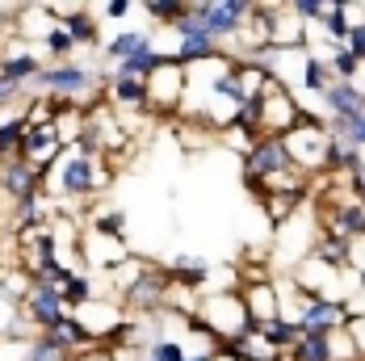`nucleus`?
Returning <instances> with one entry per match:
<instances>
[{
  "label": "nucleus",
  "mask_w": 365,
  "mask_h": 361,
  "mask_svg": "<svg viewBox=\"0 0 365 361\" xmlns=\"http://www.w3.org/2000/svg\"><path fill=\"white\" fill-rule=\"evenodd\" d=\"M344 46H349V55H353V59H357V63L365 68V21H357V26L349 30V38H344Z\"/></svg>",
  "instance_id": "34"
},
{
  "label": "nucleus",
  "mask_w": 365,
  "mask_h": 361,
  "mask_svg": "<svg viewBox=\"0 0 365 361\" xmlns=\"http://www.w3.org/2000/svg\"><path fill=\"white\" fill-rule=\"evenodd\" d=\"M185 357H189V345H185L181 336H168V332H164L160 340L147 345V353L139 361H185Z\"/></svg>",
  "instance_id": "25"
},
{
  "label": "nucleus",
  "mask_w": 365,
  "mask_h": 361,
  "mask_svg": "<svg viewBox=\"0 0 365 361\" xmlns=\"http://www.w3.org/2000/svg\"><path fill=\"white\" fill-rule=\"evenodd\" d=\"M260 336L277 349V353H290L294 345H298V336H302V327L298 320H286V315H277V320H269V324H260Z\"/></svg>",
  "instance_id": "23"
},
{
  "label": "nucleus",
  "mask_w": 365,
  "mask_h": 361,
  "mask_svg": "<svg viewBox=\"0 0 365 361\" xmlns=\"http://www.w3.org/2000/svg\"><path fill=\"white\" fill-rule=\"evenodd\" d=\"M185 361H215V349H189Z\"/></svg>",
  "instance_id": "39"
},
{
  "label": "nucleus",
  "mask_w": 365,
  "mask_h": 361,
  "mask_svg": "<svg viewBox=\"0 0 365 361\" xmlns=\"http://www.w3.org/2000/svg\"><path fill=\"white\" fill-rule=\"evenodd\" d=\"M256 109H260V135H269V139L290 135L294 126L302 122V106H298V97H294L286 84H277V80L264 84V93H260Z\"/></svg>",
  "instance_id": "7"
},
{
  "label": "nucleus",
  "mask_w": 365,
  "mask_h": 361,
  "mask_svg": "<svg viewBox=\"0 0 365 361\" xmlns=\"http://www.w3.org/2000/svg\"><path fill=\"white\" fill-rule=\"evenodd\" d=\"M319 106H324V126L328 122H340V118H353V113H361L365 101H361V88L353 84V80H331V88L319 97Z\"/></svg>",
  "instance_id": "17"
},
{
  "label": "nucleus",
  "mask_w": 365,
  "mask_h": 361,
  "mask_svg": "<svg viewBox=\"0 0 365 361\" xmlns=\"http://www.w3.org/2000/svg\"><path fill=\"white\" fill-rule=\"evenodd\" d=\"M68 361H122V357L113 353L110 345H84V349H76Z\"/></svg>",
  "instance_id": "32"
},
{
  "label": "nucleus",
  "mask_w": 365,
  "mask_h": 361,
  "mask_svg": "<svg viewBox=\"0 0 365 361\" xmlns=\"http://www.w3.org/2000/svg\"><path fill=\"white\" fill-rule=\"evenodd\" d=\"M113 180V168L106 156H80V151H63L51 168H46V177H42V189H46V198L59 206V202H88V198H97V193H106Z\"/></svg>",
  "instance_id": "1"
},
{
  "label": "nucleus",
  "mask_w": 365,
  "mask_h": 361,
  "mask_svg": "<svg viewBox=\"0 0 365 361\" xmlns=\"http://www.w3.org/2000/svg\"><path fill=\"white\" fill-rule=\"evenodd\" d=\"M93 13H97V21H101V17H106V21H122L126 13H135V0H101Z\"/></svg>",
  "instance_id": "31"
},
{
  "label": "nucleus",
  "mask_w": 365,
  "mask_h": 361,
  "mask_svg": "<svg viewBox=\"0 0 365 361\" xmlns=\"http://www.w3.org/2000/svg\"><path fill=\"white\" fill-rule=\"evenodd\" d=\"M294 320H298L302 332H344L349 320H353V311L340 298H302Z\"/></svg>",
  "instance_id": "13"
},
{
  "label": "nucleus",
  "mask_w": 365,
  "mask_h": 361,
  "mask_svg": "<svg viewBox=\"0 0 365 361\" xmlns=\"http://www.w3.org/2000/svg\"><path fill=\"white\" fill-rule=\"evenodd\" d=\"M42 68H46V63H42V55L34 51V42H26V38H17L13 30H9V38L0 42V76L26 88V84L38 80Z\"/></svg>",
  "instance_id": "12"
},
{
  "label": "nucleus",
  "mask_w": 365,
  "mask_h": 361,
  "mask_svg": "<svg viewBox=\"0 0 365 361\" xmlns=\"http://www.w3.org/2000/svg\"><path fill=\"white\" fill-rule=\"evenodd\" d=\"M328 135L331 139H344L349 147L365 151V109L353 113V118H340V122H328Z\"/></svg>",
  "instance_id": "24"
},
{
  "label": "nucleus",
  "mask_w": 365,
  "mask_h": 361,
  "mask_svg": "<svg viewBox=\"0 0 365 361\" xmlns=\"http://www.w3.org/2000/svg\"><path fill=\"white\" fill-rule=\"evenodd\" d=\"M42 51L51 55V63H68V59H72V55L80 51V46L72 42V34H68V30H59V26H55L51 34L42 38Z\"/></svg>",
  "instance_id": "28"
},
{
  "label": "nucleus",
  "mask_w": 365,
  "mask_h": 361,
  "mask_svg": "<svg viewBox=\"0 0 365 361\" xmlns=\"http://www.w3.org/2000/svg\"><path fill=\"white\" fill-rule=\"evenodd\" d=\"M256 0H197V13H202V26L215 42H235V38L248 30L252 21Z\"/></svg>",
  "instance_id": "6"
},
{
  "label": "nucleus",
  "mask_w": 365,
  "mask_h": 361,
  "mask_svg": "<svg viewBox=\"0 0 365 361\" xmlns=\"http://www.w3.org/2000/svg\"><path fill=\"white\" fill-rule=\"evenodd\" d=\"M353 84H357V88H361V101H365V68H361V76H357V80H353Z\"/></svg>",
  "instance_id": "40"
},
{
  "label": "nucleus",
  "mask_w": 365,
  "mask_h": 361,
  "mask_svg": "<svg viewBox=\"0 0 365 361\" xmlns=\"http://www.w3.org/2000/svg\"><path fill=\"white\" fill-rule=\"evenodd\" d=\"M349 273L365 278V235H353L349 240Z\"/></svg>",
  "instance_id": "33"
},
{
  "label": "nucleus",
  "mask_w": 365,
  "mask_h": 361,
  "mask_svg": "<svg viewBox=\"0 0 365 361\" xmlns=\"http://www.w3.org/2000/svg\"><path fill=\"white\" fill-rule=\"evenodd\" d=\"M331 68H328V59L324 55H315L311 46L302 51V63H298V76H294V97L298 93H311V97H324L331 88Z\"/></svg>",
  "instance_id": "18"
},
{
  "label": "nucleus",
  "mask_w": 365,
  "mask_h": 361,
  "mask_svg": "<svg viewBox=\"0 0 365 361\" xmlns=\"http://www.w3.org/2000/svg\"><path fill=\"white\" fill-rule=\"evenodd\" d=\"M21 135H26V106L0 109V164L17 156V147H21Z\"/></svg>",
  "instance_id": "20"
},
{
  "label": "nucleus",
  "mask_w": 365,
  "mask_h": 361,
  "mask_svg": "<svg viewBox=\"0 0 365 361\" xmlns=\"http://www.w3.org/2000/svg\"><path fill=\"white\" fill-rule=\"evenodd\" d=\"M151 46H155V38L147 34V30H122V34H113V38L101 42V55L110 59V68H118V63L143 55V51H151Z\"/></svg>",
  "instance_id": "19"
},
{
  "label": "nucleus",
  "mask_w": 365,
  "mask_h": 361,
  "mask_svg": "<svg viewBox=\"0 0 365 361\" xmlns=\"http://www.w3.org/2000/svg\"><path fill=\"white\" fill-rule=\"evenodd\" d=\"M59 294H63V302H68V311H72L80 302L97 298V282H93L88 269H63V273H59Z\"/></svg>",
  "instance_id": "21"
},
{
  "label": "nucleus",
  "mask_w": 365,
  "mask_h": 361,
  "mask_svg": "<svg viewBox=\"0 0 365 361\" xmlns=\"http://www.w3.org/2000/svg\"><path fill=\"white\" fill-rule=\"evenodd\" d=\"M17 156H21L26 164H34L38 173H46V168L63 156V143L55 139V126H26Z\"/></svg>",
  "instance_id": "16"
},
{
  "label": "nucleus",
  "mask_w": 365,
  "mask_h": 361,
  "mask_svg": "<svg viewBox=\"0 0 365 361\" xmlns=\"http://www.w3.org/2000/svg\"><path fill=\"white\" fill-rule=\"evenodd\" d=\"M42 177L46 173H38L34 164H26L21 156H13V160L0 164V193L13 198V202H26V198L42 193Z\"/></svg>",
  "instance_id": "15"
},
{
  "label": "nucleus",
  "mask_w": 365,
  "mask_h": 361,
  "mask_svg": "<svg viewBox=\"0 0 365 361\" xmlns=\"http://www.w3.org/2000/svg\"><path fill=\"white\" fill-rule=\"evenodd\" d=\"M17 315L26 320V324L34 327V332H46L51 324H59L63 315H68V302H63V294H59V286H51V282H42V278H34V286H30V294L17 302Z\"/></svg>",
  "instance_id": "10"
},
{
  "label": "nucleus",
  "mask_w": 365,
  "mask_h": 361,
  "mask_svg": "<svg viewBox=\"0 0 365 361\" xmlns=\"http://www.w3.org/2000/svg\"><path fill=\"white\" fill-rule=\"evenodd\" d=\"M185 9H189V0H147V4H139V13H147L155 26H173Z\"/></svg>",
  "instance_id": "27"
},
{
  "label": "nucleus",
  "mask_w": 365,
  "mask_h": 361,
  "mask_svg": "<svg viewBox=\"0 0 365 361\" xmlns=\"http://www.w3.org/2000/svg\"><path fill=\"white\" fill-rule=\"evenodd\" d=\"M290 13L302 26H319L324 13H328V0H290Z\"/></svg>",
  "instance_id": "30"
},
{
  "label": "nucleus",
  "mask_w": 365,
  "mask_h": 361,
  "mask_svg": "<svg viewBox=\"0 0 365 361\" xmlns=\"http://www.w3.org/2000/svg\"><path fill=\"white\" fill-rule=\"evenodd\" d=\"M42 336H46L51 345H59V349H63L68 357H72L76 349H84V345H93V340L84 336V327H80V324H76V320H72V311H68V315H63L59 324H51V327H46V332H42Z\"/></svg>",
  "instance_id": "22"
},
{
  "label": "nucleus",
  "mask_w": 365,
  "mask_h": 361,
  "mask_svg": "<svg viewBox=\"0 0 365 361\" xmlns=\"http://www.w3.org/2000/svg\"><path fill=\"white\" fill-rule=\"evenodd\" d=\"M0 361H21V340H0Z\"/></svg>",
  "instance_id": "37"
},
{
  "label": "nucleus",
  "mask_w": 365,
  "mask_h": 361,
  "mask_svg": "<svg viewBox=\"0 0 365 361\" xmlns=\"http://www.w3.org/2000/svg\"><path fill=\"white\" fill-rule=\"evenodd\" d=\"M197 320H202V327L210 336H219V340H235V336H244L252 327L240 290H206L202 294V307H197Z\"/></svg>",
  "instance_id": "4"
},
{
  "label": "nucleus",
  "mask_w": 365,
  "mask_h": 361,
  "mask_svg": "<svg viewBox=\"0 0 365 361\" xmlns=\"http://www.w3.org/2000/svg\"><path fill=\"white\" fill-rule=\"evenodd\" d=\"M185 88H189V72L168 55L155 72L147 76V109H151V118H160V113H181Z\"/></svg>",
  "instance_id": "8"
},
{
  "label": "nucleus",
  "mask_w": 365,
  "mask_h": 361,
  "mask_svg": "<svg viewBox=\"0 0 365 361\" xmlns=\"http://www.w3.org/2000/svg\"><path fill=\"white\" fill-rule=\"evenodd\" d=\"M315 260H324L331 269H349V244L344 240H331V235H319L315 240V248H311Z\"/></svg>",
  "instance_id": "26"
},
{
  "label": "nucleus",
  "mask_w": 365,
  "mask_h": 361,
  "mask_svg": "<svg viewBox=\"0 0 365 361\" xmlns=\"http://www.w3.org/2000/svg\"><path fill=\"white\" fill-rule=\"evenodd\" d=\"M290 156H286V143L282 139H269V135H260L248 151H244V180L248 185H264L269 177H282V173H290Z\"/></svg>",
  "instance_id": "11"
},
{
  "label": "nucleus",
  "mask_w": 365,
  "mask_h": 361,
  "mask_svg": "<svg viewBox=\"0 0 365 361\" xmlns=\"http://www.w3.org/2000/svg\"><path fill=\"white\" fill-rule=\"evenodd\" d=\"M349 193H353V198H357V202L365 206V168H361V173H353V177H349Z\"/></svg>",
  "instance_id": "38"
},
{
  "label": "nucleus",
  "mask_w": 365,
  "mask_h": 361,
  "mask_svg": "<svg viewBox=\"0 0 365 361\" xmlns=\"http://www.w3.org/2000/svg\"><path fill=\"white\" fill-rule=\"evenodd\" d=\"M46 9H51L55 26L72 34L76 46H97V26L101 21H97V13L88 4H46Z\"/></svg>",
  "instance_id": "14"
},
{
  "label": "nucleus",
  "mask_w": 365,
  "mask_h": 361,
  "mask_svg": "<svg viewBox=\"0 0 365 361\" xmlns=\"http://www.w3.org/2000/svg\"><path fill=\"white\" fill-rule=\"evenodd\" d=\"M328 139H331V135H328V126H324L319 118H302L290 135H282L290 164L307 180L324 177V151H328Z\"/></svg>",
  "instance_id": "5"
},
{
  "label": "nucleus",
  "mask_w": 365,
  "mask_h": 361,
  "mask_svg": "<svg viewBox=\"0 0 365 361\" xmlns=\"http://www.w3.org/2000/svg\"><path fill=\"white\" fill-rule=\"evenodd\" d=\"M38 93L55 97V101H68L76 109H93L101 101V72H93L88 63L68 59V63H46L34 80Z\"/></svg>",
  "instance_id": "3"
},
{
  "label": "nucleus",
  "mask_w": 365,
  "mask_h": 361,
  "mask_svg": "<svg viewBox=\"0 0 365 361\" xmlns=\"http://www.w3.org/2000/svg\"><path fill=\"white\" fill-rule=\"evenodd\" d=\"M113 282V298L122 302L126 315H160L168 298V273L151 256H130L122 269L106 273Z\"/></svg>",
  "instance_id": "2"
},
{
  "label": "nucleus",
  "mask_w": 365,
  "mask_h": 361,
  "mask_svg": "<svg viewBox=\"0 0 365 361\" xmlns=\"http://www.w3.org/2000/svg\"><path fill=\"white\" fill-rule=\"evenodd\" d=\"M344 332H349V340H353V349H357V357L365 361V315H353Z\"/></svg>",
  "instance_id": "35"
},
{
  "label": "nucleus",
  "mask_w": 365,
  "mask_h": 361,
  "mask_svg": "<svg viewBox=\"0 0 365 361\" xmlns=\"http://www.w3.org/2000/svg\"><path fill=\"white\" fill-rule=\"evenodd\" d=\"M72 320L84 327V336H88L93 345H110L113 336L122 332V324H126V311H122V302H118L113 294H106V298L97 294V298L72 307Z\"/></svg>",
  "instance_id": "9"
},
{
  "label": "nucleus",
  "mask_w": 365,
  "mask_h": 361,
  "mask_svg": "<svg viewBox=\"0 0 365 361\" xmlns=\"http://www.w3.org/2000/svg\"><path fill=\"white\" fill-rule=\"evenodd\" d=\"M324 59H328V68H331L336 80H357V76H361V63L349 55V46H328Z\"/></svg>",
  "instance_id": "29"
},
{
  "label": "nucleus",
  "mask_w": 365,
  "mask_h": 361,
  "mask_svg": "<svg viewBox=\"0 0 365 361\" xmlns=\"http://www.w3.org/2000/svg\"><path fill=\"white\" fill-rule=\"evenodd\" d=\"M21 97H26V88H21V84H13V80H4V76H0V109L17 106V101H21Z\"/></svg>",
  "instance_id": "36"
}]
</instances>
